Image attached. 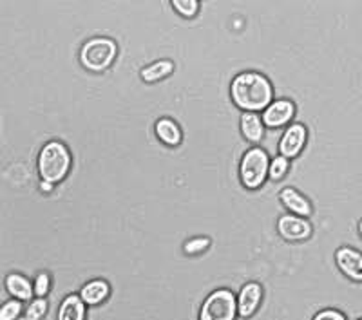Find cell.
I'll use <instances>...</instances> for the list:
<instances>
[{"instance_id": "18", "label": "cell", "mask_w": 362, "mask_h": 320, "mask_svg": "<svg viewBox=\"0 0 362 320\" xmlns=\"http://www.w3.org/2000/svg\"><path fill=\"white\" fill-rule=\"evenodd\" d=\"M22 312H24V308H22L21 300L9 299L0 306V320H18Z\"/></svg>"}, {"instance_id": "7", "label": "cell", "mask_w": 362, "mask_h": 320, "mask_svg": "<svg viewBox=\"0 0 362 320\" xmlns=\"http://www.w3.org/2000/svg\"><path fill=\"white\" fill-rule=\"evenodd\" d=\"M277 230L288 241H303V239H308L310 234H312V225L305 218L288 213V215H283L279 219Z\"/></svg>"}, {"instance_id": "23", "label": "cell", "mask_w": 362, "mask_h": 320, "mask_svg": "<svg viewBox=\"0 0 362 320\" xmlns=\"http://www.w3.org/2000/svg\"><path fill=\"white\" fill-rule=\"evenodd\" d=\"M210 244V241L206 237H196V239H190V241L185 242V251L187 254H202L203 250H206Z\"/></svg>"}, {"instance_id": "1", "label": "cell", "mask_w": 362, "mask_h": 320, "mask_svg": "<svg viewBox=\"0 0 362 320\" xmlns=\"http://www.w3.org/2000/svg\"><path fill=\"white\" fill-rule=\"evenodd\" d=\"M232 100L247 112L264 111L272 103L274 89L268 78L259 73H241L230 85Z\"/></svg>"}, {"instance_id": "10", "label": "cell", "mask_w": 362, "mask_h": 320, "mask_svg": "<svg viewBox=\"0 0 362 320\" xmlns=\"http://www.w3.org/2000/svg\"><path fill=\"white\" fill-rule=\"evenodd\" d=\"M261 297H263V288L257 283H248L245 284L241 293H239L238 299V313L243 319H248L255 313L257 306L261 302Z\"/></svg>"}, {"instance_id": "25", "label": "cell", "mask_w": 362, "mask_h": 320, "mask_svg": "<svg viewBox=\"0 0 362 320\" xmlns=\"http://www.w3.org/2000/svg\"><path fill=\"white\" fill-rule=\"evenodd\" d=\"M40 190L42 192H51V190H53V185H51V183H47V181H42Z\"/></svg>"}, {"instance_id": "15", "label": "cell", "mask_w": 362, "mask_h": 320, "mask_svg": "<svg viewBox=\"0 0 362 320\" xmlns=\"http://www.w3.org/2000/svg\"><path fill=\"white\" fill-rule=\"evenodd\" d=\"M109 295V284L105 280H90L87 283L86 286L82 288V292H80V299L83 300L89 306H96V304L103 302V300L107 299Z\"/></svg>"}, {"instance_id": "13", "label": "cell", "mask_w": 362, "mask_h": 320, "mask_svg": "<svg viewBox=\"0 0 362 320\" xmlns=\"http://www.w3.org/2000/svg\"><path fill=\"white\" fill-rule=\"evenodd\" d=\"M241 132L252 143H257V141L263 140L264 136V124L263 116H259L257 112H245L241 116Z\"/></svg>"}, {"instance_id": "27", "label": "cell", "mask_w": 362, "mask_h": 320, "mask_svg": "<svg viewBox=\"0 0 362 320\" xmlns=\"http://www.w3.org/2000/svg\"><path fill=\"white\" fill-rule=\"evenodd\" d=\"M361 320H362V319H361Z\"/></svg>"}, {"instance_id": "14", "label": "cell", "mask_w": 362, "mask_h": 320, "mask_svg": "<svg viewBox=\"0 0 362 320\" xmlns=\"http://www.w3.org/2000/svg\"><path fill=\"white\" fill-rule=\"evenodd\" d=\"M86 319V302L80 295H67L58 309V320H83Z\"/></svg>"}, {"instance_id": "9", "label": "cell", "mask_w": 362, "mask_h": 320, "mask_svg": "<svg viewBox=\"0 0 362 320\" xmlns=\"http://www.w3.org/2000/svg\"><path fill=\"white\" fill-rule=\"evenodd\" d=\"M293 114H296V107L290 100H277L264 109L263 124L272 129L283 127L293 118Z\"/></svg>"}, {"instance_id": "20", "label": "cell", "mask_w": 362, "mask_h": 320, "mask_svg": "<svg viewBox=\"0 0 362 320\" xmlns=\"http://www.w3.org/2000/svg\"><path fill=\"white\" fill-rule=\"evenodd\" d=\"M173 6H174V9L180 13V15H183V17H187V18L194 17V15H196L199 9L198 0H174Z\"/></svg>"}, {"instance_id": "22", "label": "cell", "mask_w": 362, "mask_h": 320, "mask_svg": "<svg viewBox=\"0 0 362 320\" xmlns=\"http://www.w3.org/2000/svg\"><path fill=\"white\" fill-rule=\"evenodd\" d=\"M49 288H51V277L49 273H45V271H40L37 275L33 283V292L38 299H45V295L49 293Z\"/></svg>"}, {"instance_id": "24", "label": "cell", "mask_w": 362, "mask_h": 320, "mask_svg": "<svg viewBox=\"0 0 362 320\" xmlns=\"http://www.w3.org/2000/svg\"><path fill=\"white\" fill-rule=\"evenodd\" d=\"M313 320H346V316L337 309H322L321 313L313 316Z\"/></svg>"}, {"instance_id": "6", "label": "cell", "mask_w": 362, "mask_h": 320, "mask_svg": "<svg viewBox=\"0 0 362 320\" xmlns=\"http://www.w3.org/2000/svg\"><path fill=\"white\" fill-rule=\"evenodd\" d=\"M306 136H308V131H306L305 125L300 124H293L290 125L286 131H284L283 138H281V143H279V150H281V156L283 158H296L303 147L306 143Z\"/></svg>"}, {"instance_id": "12", "label": "cell", "mask_w": 362, "mask_h": 320, "mask_svg": "<svg viewBox=\"0 0 362 320\" xmlns=\"http://www.w3.org/2000/svg\"><path fill=\"white\" fill-rule=\"evenodd\" d=\"M279 199L293 215H299V218H308L312 213V205L306 199L303 194H299L293 189H283L279 194Z\"/></svg>"}, {"instance_id": "4", "label": "cell", "mask_w": 362, "mask_h": 320, "mask_svg": "<svg viewBox=\"0 0 362 320\" xmlns=\"http://www.w3.org/2000/svg\"><path fill=\"white\" fill-rule=\"evenodd\" d=\"M268 169H270V160L263 148L254 147L247 150L241 160V170H239L243 185L250 190L259 189L264 183V177L268 176Z\"/></svg>"}, {"instance_id": "11", "label": "cell", "mask_w": 362, "mask_h": 320, "mask_svg": "<svg viewBox=\"0 0 362 320\" xmlns=\"http://www.w3.org/2000/svg\"><path fill=\"white\" fill-rule=\"evenodd\" d=\"M6 292L13 297V299L21 300H33V284L29 283L28 277H24L22 273H9L4 279Z\"/></svg>"}, {"instance_id": "2", "label": "cell", "mask_w": 362, "mask_h": 320, "mask_svg": "<svg viewBox=\"0 0 362 320\" xmlns=\"http://www.w3.org/2000/svg\"><path fill=\"white\" fill-rule=\"evenodd\" d=\"M71 169V154L62 141H49L38 154V174L51 185L62 181Z\"/></svg>"}, {"instance_id": "5", "label": "cell", "mask_w": 362, "mask_h": 320, "mask_svg": "<svg viewBox=\"0 0 362 320\" xmlns=\"http://www.w3.org/2000/svg\"><path fill=\"white\" fill-rule=\"evenodd\" d=\"M238 304L230 290H218L210 293L203 302L199 320H235Z\"/></svg>"}, {"instance_id": "3", "label": "cell", "mask_w": 362, "mask_h": 320, "mask_svg": "<svg viewBox=\"0 0 362 320\" xmlns=\"http://www.w3.org/2000/svg\"><path fill=\"white\" fill-rule=\"evenodd\" d=\"M116 53H118V45L111 38L96 37L86 42L80 51V60L89 71H105L112 62H115Z\"/></svg>"}, {"instance_id": "17", "label": "cell", "mask_w": 362, "mask_h": 320, "mask_svg": "<svg viewBox=\"0 0 362 320\" xmlns=\"http://www.w3.org/2000/svg\"><path fill=\"white\" fill-rule=\"evenodd\" d=\"M173 71H174V64L170 62V60H158V62L151 64V66L145 67V69L141 71V78L148 83L158 82V80L169 76Z\"/></svg>"}, {"instance_id": "21", "label": "cell", "mask_w": 362, "mask_h": 320, "mask_svg": "<svg viewBox=\"0 0 362 320\" xmlns=\"http://www.w3.org/2000/svg\"><path fill=\"white\" fill-rule=\"evenodd\" d=\"M286 172H288V160H286V158L277 156L270 161L268 176H270L272 179H281Z\"/></svg>"}, {"instance_id": "8", "label": "cell", "mask_w": 362, "mask_h": 320, "mask_svg": "<svg viewBox=\"0 0 362 320\" xmlns=\"http://www.w3.org/2000/svg\"><path fill=\"white\" fill-rule=\"evenodd\" d=\"M339 270L351 280H362V254L355 248L342 247L335 254Z\"/></svg>"}, {"instance_id": "16", "label": "cell", "mask_w": 362, "mask_h": 320, "mask_svg": "<svg viewBox=\"0 0 362 320\" xmlns=\"http://www.w3.org/2000/svg\"><path fill=\"white\" fill-rule=\"evenodd\" d=\"M156 134H158V138L163 141V143L170 145V147H176V145L181 141L180 127H177L173 119H169V118H163L158 122Z\"/></svg>"}, {"instance_id": "19", "label": "cell", "mask_w": 362, "mask_h": 320, "mask_svg": "<svg viewBox=\"0 0 362 320\" xmlns=\"http://www.w3.org/2000/svg\"><path fill=\"white\" fill-rule=\"evenodd\" d=\"M47 313V300L45 299H33L29 300V306L25 308L24 312V319L25 320H42Z\"/></svg>"}, {"instance_id": "26", "label": "cell", "mask_w": 362, "mask_h": 320, "mask_svg": "<svg viewBox=\"0 0 362 320\" xmlns=\"http://www.w3.org/2000/svg\"><path fill=\"white\" fill-rule=\"evenodd\" d=\"M358 232H361V235H362V221L358 223Z\"/></svg>"}]
</instances>
